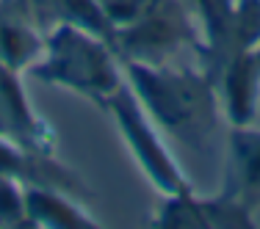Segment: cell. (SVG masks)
<instances>
[{
    "label": "cell",
    "mask_w": 260,
    "mask_h": 229,
    "mask_svg": "<svg viewBox=\"0 0 260 229\" xmlns=\"http://www.w3.org/2000/svg\"><path fill=\"white\" fill-rule=\"evenodd\" d=\"M25 215H28V226H50V229L97 226L94 215L80 204L75 194L53 188V185H25Z\"/></svg>",
    "instance_id": "10"
},
{
    "label": "cell",
    "mask_w": 260,
    "mask_h": 229,
    "mask_svg": "<svg viewBox=\"0 0 260 229\" xmlns=\"http://www.w3.org/2000/svg\"><path fill=\"white\" fill-rule=\"evenodd\" d=\"M45 33L25 0H0V64L28 72L45 50Z\"/></svg>",
    "instance_id": "9"
},
{
    "label": "cell",
    "mask_w": 260,
    "mask_h": 229,
    "mask_svg": "<svg viewBox=\"0 0 260 229\" xmlns=\"http://www.w3.org/2000/svg\"><path fill=\"white\" fill-rule=\"evenodd\" d=\"M105 113H111V119L119 127V135L125 141L130 155L136 158V163L141 166V171L147 174L152 185L164 196H180L188 194L191 182L183 174V169L177 166L175 155L169 152V146L160 141V130L155 122L150 119V113L144 110L141 100L136 97V91L130 89V83L119 86L114 94L108 97V102L103 105Z\"/></svg>",
    "instance_id": "4"
},
{
    "label": "cell",
    "mask_w": 260,
    "mask_h": 229,
    "mask_svg": "<svg viewBox=\"0 0 260 229\" xmlns=\"http://www.w3.org/2000/svg\"><path fill=\"white\" fill-rule=\"evenodd\" d=\"M114 33L119 61L172 64L175 55L191 50L200 61L205 36L188 0H97Z\"/></svg>",
    "instance_id": "2"
},
{
    "label": "cell",
    "mask_w": 260,
    "mask_h": 229,
    "mask_svg": "<svg viewBox=\"0 0 260 229\" xmlns=\"http://www.w3.org/2000/svg\"><path fill=\"white\" fill-rule=\"evenodd\" d=\"M0 138L36 155H55L58 138L53 127L34 110L20 72L0 64Z\"/></svg>",
    "instance_id": "5"
},
{
    "label": "cell",
    "mask_w": 260,
    "mask_h": 229,
    "mask_svg": "<svg viewBox=\"0 0 260 229\" xmlns=\"http://www.w3.org/2000/svg\"><path fill=\"white\" fill-rule=\"evenodd\" d=\"M221 199L252 215L260 210V130L252 125L230 127L227 133V169Z\"/></svg>",
    "instance_id": "6"
},
{
    "label": "cell",
    "mask_w": 260,
    "mask_h": 229,
    "mask_svg": "<svg viewBox=\"0 0 260 229\" xmlns=\"http://www.w3.org/2000/svg\"><path fill=\"white\" fill-rule=\"evenodd\" d=\"M25 6L45 30H50L58 22H75V25H83L91 33L103 36L114 47V33H111L108 17L103 14L97 0H25Z\"/></svg>",
    "instance_id": "11"
},
{
    "label": "cell",
    "mask_w": 260,
    "mask_h": 229,
    "mask_svg": "<svg viewBox=\"0 0 260 229\" xmlns=\"http://www.w3.org/2000/svg\"><path fill=\"white\" fill-rule=\"evenodd\" d=\"M28 72L42 83L80 94L97 108H103L108 97L127 83L114 47L75 22H58L47 30L45 50Z\"/></svg>",
    "instance_id": "3"
},
{
    "label": "cell",
    "mask_w": 260,
    "mask_h": 229,
    "mask_svg": "<svg viewBox=\"0 0 260 229\" xmlns=\"http://www.w3.org/2000/svg\"><path fill=\"white\" fill-rule=\"evenodd\" d=\"M122 69L160 133L191 152H210L219 135L221 102L202 66L139 64L122 61Z\"/></svg>",
    "instance_id": "1"
},
{
    "label": "cell",
    "mask_w": 260,
    "mask_h": 229,
    "mask_svg": "<svg viewBox=\"0 0 260 229\" xmlns=\"http://www.w3.org/2000/svg\"><path fill=\"white\" fill-rule=\"evenodd\" d=\"M219 91L221 113L230 127L252 125L260 105V45L233 55L210 75Z\"/></svg>",
    "instance_id": "7"
},
{
    "label": "cell",
    "mask_w": 260,
    "mask_h": 229,
    "mask_svg": "<svg viewBox=\"0 0 260 229\" xmlns=\"http://www.w3.org/2000/svg\"><path fill=\"white\" fill-rule=\"evenodd\" d=\"M0 226H28L25 182L0 174Z\"/></svg>",
    "instance_id": "12"
},
{
    "label": "cell",
    "mask_w": 260,
    "mask_h": 229,
    "mask_svg": "<svg viewBox=\"0 0 260 229\" xmlns=\"http://www.w3.org/2000/svg\"><path fill=\"white\" fill-rule=\"evenodd\" d=\"M152 226L160 229H249L252 215L241 213L235 204L216 196H197L194 190L180 196H166L158 207Z\"/></svg>",
    "instance_id": "8"
}]
</instances>
